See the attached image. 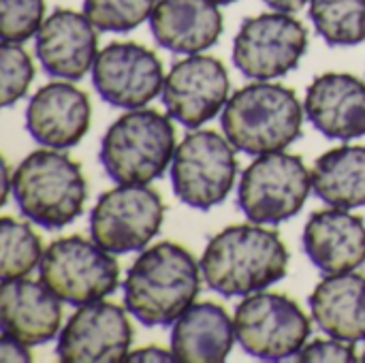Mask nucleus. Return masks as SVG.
Listing matches in <instances>:
<instances>
[{
    "label": "nucleus",
    "instance_id": "1",
    "mask_svg": "<svg viewBox=\"0 0 365 363\" xmlns=\"http://www.w3.org/2000/svg\"><path fill=\"white\" fill-rule=\"evenodd\" d=\"M199 265L207 289L222 297H248L287 276L289 250L278 233L257 223L233 225L207 242Z\"/></svg>",
    "mask_w": 365,
    "mask_h": 363
},
{
    "label": "nucleus",
    "instance_id": "2",
    "mask_svg": "<svg viewBox=\"0 0 365 363\" xmlns=\"http://www.w3.org/2000/svg\"><path fill=\"white\" fill-rule=\"evenodd\" d=\"M201 265L180 244L160 242L143 250L128 267L124 308L145 327H167L195 304Z\"/></svg>",
    "mask_w": 365,
    "mask_h": 363
},
{
    "label": "nucleus",
    "instance_id": "3",
    "mask_svg": "<svg viewBox=\"0 0 365 363\" xmlns=\"http://www.w3.org/2000/svg\"><path fill=\"white\" fill-rule=\"evenodd\" d=\"M304 107L282 83L255 81L229 96L220 126L235 150L263 156L282 152L302 135Z\"/></svg>",
    "mask_w": 365,
    "mask_h": 363
},
{
    "label": "nucleus",
    "instance_id": "4",
    "mask_svg": "<svg viewBox=\"0 0 365 363\" xmlns=\"http://www.w3.org/2000/svg\"><path fill=\"white\" fill-rule=\"evenodd\" d=\"M88 184L81 167L60 150L28 154L13 173V201L30 223L60 231L83 214Z\"/></svg>",
    "mask_w": 365,
    "mask_h": 363
},
{
    "label": "nucleus",
    "instance_id": "5",
    "mask_svg": "<svg viewBox=\"0 0 365 363\" xmlns=\"http://www.w3.org/2000/svg\"><path fill=\"white\" fill-rule=\"evenodd\" d=\"M175 128L156 109H128L103 135L98 160L115 184L158 180L175 154Z\"/></svg>",
    "mask_w": 365,
    "mask_h": 363
},
{
    "label": "nucleus",
    "instance_id": "6",
    "mask_svg": "<svg viewBox=\"0 0 365 363\" xmlns=\"http://www.w3.org/2000/svg\"><path fill=\"white\" fill-rule=\"evenodd\" d=\"M38 280L68 306H88L111 295L120 285L113 252L94 240L68 235L51 242L38 263Z\"/></svg>",
    "mask_w": 365,
    "mask_h": 363
},
{
    "label": "nucleus",
    "instance_id": "7",
    "mask_svg": "<svg viewBox=\"0 0 365 363\" xmlns=\"http://www.w3.org/2000/svg\"><path fill=\"white\" fill-rule=\"evenodd\" d=\"M312 190V171L302 156L272 152L252 160L237 186L240 212L257 225H280L295 218Z\"/></svg>",
    "mask_w": 365,
    "mask_h": 363
},
{
    "label": "nucleus",
    "instance_id": "8",
    "mask_svg": "<svg viewBox=\"0 0 365 363\" xmlns=\"http://www.w3.org/2000/svg\"><path fill=\"white\" fill-rule=\"evenodd\" d=\"M233 323L240 349L261 362L295 359L312 334V321L295 300L265 291L240 302Z\"/></svg>",
    "mask_w": 365,
    "mask_h": 363
},
{
    "label": "nucleus",
    "instance_id": "9",
    "mask_svg": "<svg viewBox=\"0 0 365 363\" xmlns=\"http://www.w3.org/2000/svg\"><path fill=\"white\" fill-rule=\"evenodd\" d=\"M235 178V148L220 133L195 131L175 148L171 188L184 205L201 212L212 210L229 197Z\"/></svg>",
    "mask_w": 365,
    "mask_h": 363
},
{
    "label": "nucleus",
    "instance_id": "10",
    "mask_svg": "<svg viewBox=\"0 0 365 363\" xmlns=\"http://www.w3.org/2000/svg\"><path fill=\"white\" fill-rule=\"evenodd\" d=\"M165 203L148 184H118L90 212L92 240L113 255L143 250L160 231Z\"/></svg>",
    "mask_w": 365,
    "mask_h": 363
},
{
    "label": "nucleus",
    "instance_id": "11",
    "mask_svg": "<svg viewBox=\"0 0 365 363\" xmlns=\"http://www.w3.org/2000/svg\"><path fill=\"white\" fill-rule=\"evenodd\" d=\"M308 49V30L293 13L272 11L246 17L233 41V64L255 81H269L297 68Z\"/></svg>",
    "mask_w": 365,
    "mask_h": 363
},
{
    "label": "nucleus",
    "instance_id": "12",
    "mask_svg": "<svg viewBox=\"0 0 365 363\" xmlns=\"http://www.w3.org/2000/svg\"><path fill=\"white\" fill-rule=\"evenodd\" d=\"M98 96L120 109H139L154 101L165 86L158 56L139 43H109L92 66Z\"/></svg>",
    "mask_w": 365,
    "mask_h": 363
},
{
    "label": "nucleus",
    "instance_id": "13",
    "mask_svg": "<svg viewBox=\"0 0 365 363\" xmlns=\"http://www.w3.org/2000/svg\"><path fill=\"white\" fill-rule=\"evenodd\" d=\"M160 98L169 118L186 128H199L225 109L229 73L214 56H186L171 66Z\"/></svg>",
    "mask_w": 365,
    "mask_h": 363
},
{
    "label": "nucleus",
    "instance_id": "14",
    "mask_svg": "<svg viewBox=\"0 0 365 363\" xmlns=\"http://www.w3.org/2000/svg\"><path fill=\"white\" fill-rule=\"evenodd\" d=\"M126 308L109 302L79 306L58 334L56 357L62 363L126 362L133 325Z\"/></svg>",
    "mask_w": 365,
    "mask_h": 363
},
{
    "label": "nucleus",
    "instance_id": "15",
    "mask_svg": "<svg viewBox=\"0 0 365 363\" xmlns=\"http://www.w3.org/2000/svg\"><path fill=\"white\" fill-rule=\"evenodd\" d=\"M43 71L53 79L79 81L98 56V36L86 13L56 9L41 24L34 41Z\"/></svg>",
    "mask_w": 365,
    "mask_h": 363
},
{
    "label": "nucleus",
    "instance_id": "16",
    "mask_svg": "<svg viewBox=\"0 0 365 363\" xmlns=\"http://www.w3.org/2000/svg\"><path fill=\"white\" fill-rule=\"evenodd\" d=\"M90 98L68 81H51L36 90L26 107V131L43 148H75L88 133Z\"/></svg>",
    "mask_w": 365,
    "mask_h": 363
},
{
    "label": "nucleus",
    "instance_id": "17",
    "mask_svg": "<svg viewBox=\"0 0 365 363\" xmlns=\"http://www.w3.org/2000/svg\"><path fill=\"white\" fill-rule=\"evenodd\" d=\"M308 122L325 137L351 141L365 135V83L349 73L314 77L306 90Z\"/></svg>",
    "mask_w": 365,
    "mask_h": 363
},
{
    "label": "nucleus",
    "instance_id": "18",
    "mask_svg": "<svg viewBox=\"0 0 365 363\" xmlns=\"http://www.w3.org/2000/svg\"><path fill=\"white\" fill-rule=\"evenodd\" d=\"M302 242L306 257L327 276L355 272L365 263V223L349 210L314 212L304 227Z\"/></svg>",
    "mask_w": 365,
    "mask_h": 363
},
{
    "label": "nucleus",
    "instance_id": "19",
    "mask_svg": "<svg viewBox=\"0 0 365 363\" xmlns=\"http://www.w3.org/2000/svg\"><path fill=\"white\" fill-rule=\"evenodd\" d=\"M62 302L38 280L13 278L0 289V327L28 347H38L58 336Z\"/></svg>",
    "mask_w": 365,
    "mask_h": 363
},
{
    "label": "nucleus",
    "instance_id": "20",
    "mask_svg": "<svg viewBox=\"0 0 365 363\" xmlns=\"http://www.w3.org/2000/svg\"><path fill=\"white\" fill-rule=\"evenodd\" d=\"M225 28L214 0H158L150 15L154 41L173 53H201L216 45Z\"/></svg>",
    "mask_w": 365,
    "mask_h": 363
},
{
    "label": "nucleus",
    "instance_id": "21",
    "mask_svg": "<svg viewBox=\"0 0 365 363\" xmlns=\"http://www.w3.org/2000/svg\"><path fill=\"white\" fill-rule=\"evenodd\" d=\"M235 342L233 319L214 302L188 306L171 327V353L180 363H222Z\"/></svg>",
    "mask_w": 365,
    "mask_h": 363
},
{
    "label": "nucleus",
    "instance_id": "22",
    "mask_svg": "<svg viewBox=\"0 0 365 363\" xmlns=\"http://www.w3.org/2000/svg\"><path fill=\"white\" fill-rule=\"evenodd\" d=\"M312 319L325 336L365 340V276L346 272L323 278L310 295Z\"/></svg>",
    "mask_w": 365,
    "mask_h": 363
},
{
    "label": "nucleus",
    "instance_id": "23",
    "mask_svg": "<svg viewBox=\"0 0 365 363\" xmlns=\"http://www.w3.org/2000/svg\"><path fill=\"white\" fill-rule=\"evenodd\" d=\"M312 190L331 208H364L365 145H340L321 154L312 167Z\"/></svg>",
    "mask_w": 365,
    "mask_h": 363
},
{
    "label": "nucleus",
    "instance_id": "24",
    "mask_svg": "<svg viewBox=\"0 0 365 363\" xmlns=\"http://www.w3.org/2000/svg\"><path fill=\"white\" fill-rule=\"evenodd\" d=\"M310 19L331 47L365 41V0H310Z\"/></svg>",
    "mask_w": 365,
    "mask_h": 363
},
{
    "label": "nucleus",
    "instance_id": "25",
    "mask_svg": "<svg viewBox=\"0 0 365 363\" xmlns=\"http://www.w3.org/2000/svg\"><path fill=\"white\" fill-rule=\"evenodd\" d=\"M41 237L28 223L11 216L0 220V280L26 278L43 259Z\"/></svg>",
    "mask_w": 365,
    "mask_h": 363
},
{
    "label": "nucleus",
    "instance_id": "26",
    "mask_svg": "<svg viewBox=\"0 0 365 363\" xmlns=\"http://www.w3.org/2000/svg\"><path fill=\"white\" fill-rule=\"evenodd\" d=\"M158 0H83V13L101 32H130L150 19Z\"/></svg>",
    "mask_w": 365,
    "mask_h": 363
},
{
    "label": "nucleus",
    "instance_id": "27",
    "mask_svg": "<svg viewBox=\"0 0 365 363\" xmlns=\"http://www.w3.org/2000/svg\"><path fill=\"white\" fill-rule=\"evenodd\" d=\"M34 79V64L21 43L0 45V105L4 109L13 107L26 96Z\"/></svg>",
    "mask_w": 365,
    "mask_h": 363
},
{
    "label": "nucleus",
    "instance_id": "28",
    "mask_svg": "<svg viewBox=\"0 0 365 363\" xmlns=\"http://www.w3.org/2000/svg\"><path fill=\"white\" fill-rule=\"evenodd\" d=\"M45 15V0H0V34L6 43L32 39Z\"/></svg>",
    "mask_w": 365,
    "mask_h": 363
},
{
    "label": "nucleus",
    "instance_id": "29",
    "mask_svg": "<svg viewBox=\"0 0 365 363\" xmlns=\"http://www.w3.org/2000/svg\"><path fill=\"white\" fill-rule=\"evenodd\" d=\"M295 362L299 363H357L361 357L357 355L353 342L338 340V338H317L312 342H306V347L295 355Z\"/></svg>",
    "mask_w": 365,
    "mask_h": 363
},
{
    "label": "nucleus",
    "instance_id": "30",
    "mask_svg": "<svg viewBox=\"0 0 365 363\" xmlns=\"http://www.w3.org/2000/svg\"><path fill=\"white\" fill-rule=\"evenodd\" d=\"M0 362L28 363L32 362V355L28 353V344H24L21 340H17L11 334H4L2 332V340H0Z\"/></svg>",
    "mask_w": 365,
    "mask_h": 363
},
{
    "label": "nucleus",
    "instance_id": "31",
    "mask_svg": "<svg viewBox=\"0 0 365 363\" xmlns=\"http://www.w3.org/2000/svg\"><path fill=\"white\" fill-rule=\"evenodd\" d=\"M126 362L130 363H154V362H178L173 353L165 351V349H158V347H145V349H139V351H133L128 353Z\"/></svg>",
    "mask_w": 365,
    "mask_h": 363
},
{
    "label": "nucleus",
    "instance_id": "32",
    "mask_svg": "<svg viewBox=\"0 0 365 363\" xmlns=\"http://www.w3.org/2000/svg\"><path fill=\"white\" fill-rule=\"evenodd\" d=\"M263 2L274 11H282V13H297L308 4V0H263Z\"/></svg>",
    "mask_w": 365,
    "mask_h": 363
},
{
    "label": "nucleus",
    "instance_id": "33",
    "mask_svg": "<svg viewBox=\"0 0 365 363\" xmlns=\"http://www.w3.org/2000/svg\"><path fill=\"white\" fill-rule=\"evenodd\" d=\"M9 195H13V175L9 171V165L2 163V197H0V205H4L9 201Z\"/></svg>",
    "mask_w": 365,
    "mask_h": 363
},
{
    "label": "nucleus",
    "instance_id": "34",
    "mask_svg": "<svg viewBox=\"0 0 365 363\" xmlns=\"http://www.w3.org/2000/svg\"><path fill=\"white\" fill-rule=\"evenodd\" d=\"M216 4H231V2H235V0H214Z\"/></svg>",
    "mask_w": 365,
    "mask_h": 363
},
{
    "label": "nucleus",
    "instance_id": "35",
    "mask_svg": "<svg viewBox=\"0 0 365 363\" xmlns=\"http://www.w3.org/2000/svg\"><path fill=\"white\" fill-rule=\"evenodd\" d=\"M361 362H365V349H364V355H361Z\"/></svg>",
    "mask_w": 365,
    "mask_h": 363
}]
</instances>
